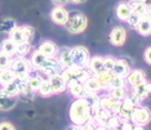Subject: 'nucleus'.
Instances as JSON below:
<instances>
[{"label":"nucleus","instance_id":"obj_1","mask_svg":"<svg viewBox=\"0 0 151 130\" xmlns=\"http://www.w3.org/2000/svg\"><path fill=\"white\" fill-rule=\"evenodd\" d=\"M93 111L88 107L85 99H75L70 107V119L74 125H83L85 122L91 121Z\"/></svg>","mask_w":151,"mask_h":130},{"label":"nucleus","instance_id":"obj_2","mask_svg":"<svg viewBox=\"0 0 151 130\" xmlns=\"http://www.w3.org/2000/svg\"><path fill=\"white\" fill-rule=\"evenodd\" d=\"M11 70L16 74L17 80L27 83L30 76H31L32 66H31V62L27 61L25 57H16V58H13V61H12Z\"/></svg>","mask_w":151,"mask_h":130},{"label":"nucleus","instance_id":"obj_3","mask_svg":"<svg viewBox=\"0 0 151 130\" xmlns=\"http://www.w3.org/2000/svg\"><path fill=\"white\" fill-rule=\"evenodd\" d=\"M88 26V18L84 13L81 12H71L68 13V18L66 23H65V27L68 32L71 34H81L83 31H85Z\"/></svg>","mask_w":151,"mask_h":130},{"label":"nucleus","instance_id":"obj_4","mask_svg":"<svg viewBox=\"0 0 151 130\" xmlns=\"http://www.w3.org/2000/svg\"><path fill=\"white\" fill-rule=\"evenodd\" d=\"M91 74L92 72L88 68H83V67H79V66H75L74 64V66H71V67L63 68L61 75L65 77L66 81H79V83L84 84L85 81L92 76Z\"/></svg>","mask_w":151,"mask_h":130},{"label":"nucleus","instance_id":"obj_5","mask_svg":"<svg viewBox=\"0 0 151 130\" xmlns=\"http://www.w3.org/2000/svg\"><path fill=\"white\" fill-rule=\"evenodd\" d=\"M71 53H73V62L75 66L88 68L89 61H91V54H89L87 48L81 45L74 46L71 48Z\"/></svg>","mask_w":151,"mask_h":130},{"label":"nucleus","instance_id":"obj_6","mask_svg":"<svg viewBox=\"0 0 151 130\" xmlns=\"http://www.w3.org/2000/svg\"><path fill=\"white\" fill-rule=\"evenodd\" d=\"M130 121L136 126H145L151 121V111L145 106H138L133 109Z\"/></svg>","mask_w":151,"mask_h":130},{"label":"nucleus","instance_id":"obj_7","mask_svg":"<svg viewBox=\"0 0 151 130\" xmlns=\"http://www.w3.org/2000/svg\"><path fill=\"white\" fill-rule=\"evenodd\" d=\"M40 71L47 77H50V76H54V75H61L63 71V67L60 64L57 58H48V61Z\"/></svg>","mask_w":151,"mask_h":130},{"label":"nucleus","instance_id":"obj_8","mask_svg":"<svg viewBox=\"0 0 151 130\" xmlns=\"http://www.w3.org/2000/svg\"><path fill=\"white\" fill-rule=\"evenodd\" d=\"M127 40V31L124 27L116 26L110 32V43L115 46H122Z\"/></svg>","mask_w":151,"mask_h":130},{"label":"nucleus","instance_id":"obj_9","mask_svg":"<svg viewBox=\"0 0 151 130\" xmlns=\"http://www.w3.org/2000/svg\"><path fill=\"white\" fill-rule=\"evenodd\" d=\"M120 106H122V101H116L110 95H105V97H101V102H99V107L107 109L111 114L116 115L120 109Z\"/></svg>","mask_w":151,"mask_h":130},{"label":"nucleus","instance_id":"obj_10","mask_svg":"<svg viewBox=\"0 0 151 130\" xmlns=\"http://www.w3.org/2000/svg\"><path fill=\"white\" fill-rule=\"evenodd\" d=\"M47 79L50 83V86H52L54 94H60L67 90V81L65 80L62 75H54V76H50Z\"/></svg>","mask_w":151,"mask_h":130},{"label":"nucleus","instance_id":"obj_11","mask_svg":"<svg viewBox=\"0 0 151 130\" xmlns=\"http://www.w3.org/2000/svg\"><path fill=\"white\" fill-rule=\"evenodd\" d=\"M57 59L60 64L62 66L63 68H67V67H71L74 66V62H73V53H71V48H67V46H63L58 50V54H57Z\"/></svg>","mask_w":151,"mask_h":130},{"label":"nucleus","instance_id":"obj_12","mask_svg":"<svg viewBox=\"0 0 151 130\" xmlns=\"http://www.w3.org/2000/svg\"><path fill=\"white\" fill-rule=\"evenodd\" d=\"M125 80H127V85L133 88L134 85L142 83V81L147 80V79H146L145 71L139 70V68H136V70H130V72L128 74V76L125 77Z\"/></svg>","mask_w":151,"mask_h":130},{"label":"nucleus","instance_id":"obj_13","mask_svg":"<svg viewBox=\"0 0 151 130\" xmlns=\"http://www.w3.org/2000/svg\"><path fill=\"white\" fill-rule=\"evenodd\" d=\"M132 91L136 95H138L142 101L150 98V95H151V81L145 80V81H142V83L134 85V86L132 88Z\"/></svg>","mask_w":151,"mask_h":130},{"label":"nucleus","instance_id":"obj_14","mask_svg":"<svg viewBox=\"0 0 151 130\" xmlns=\"http://www.w3.org/2000/svg\"><path fill=\"white\" fill-rule=\"evenodd\" d=\"M50 18L56 25L65 26L68 18V12L65 9V6H54L53 11L50 12Z\"/></svg>","mask_w":151,"mask_h":130},{"label":"nucleus","instance_id":"obj_15","mask_svg":"<svg viewBox=\"0 0 151 130\" xmlns=\"http://www.w3.org/2000/svg\"><path fill=\"white\" fill-rule=\"evenodd\" d=\"M112 114L107 109L102 108V107H98L97 109H94L93 111V116H92V120L91 121L93 122V124L97 126V125H106V122H107V120L110 119V116Z\"/></svg>","mask_w":151,"mask_h":130},{"label":"nucleus","instance_id":"obj_16","mask_svg":"<svg viewBox=\"0 0 151 130\" xmlns=\"http://www.w3.org/2000/svg\"><path fill=\"white\" fill-rule=\"evenodd\" d=\"M88 70L91 71L92 74L97 75V74H101L104 72L105 70V58L101 57V56H94L91 58L89 61V64H88Z\"/></svg>","mask_w":151,"mask_h":130},{"label":"nucleus","instance_id":"obj_17","mask_svg":"<svg viewBox=\"0 0 151 130\" xmlns=\"http://www.w3.org/2000/svg\"><path fill=\"white\" fill-rule=\"evenodd\" d=\"M129 72H130V66H129V63H127V61L124 59V58H122V59H116L115 66H114V68H112V75H115V76L127 77Z\"/></svg>","mask_w":151,"mask_h":130},{"label":"nucleus","instance_id":"obj_18","mask_svg":"<svg viewBox=\"0 0 151 130\" xmlns=\"http://www.w3.org/2000/svg\"><path fill=\"white\" fill-rule=\"evenodd\" d=\"M16 97H9L4 91V89H0V111H9L16 106Z\"/></svg>","mask_w":151,"mask_h":130},{"label":"nucleus","instance_id":"obj_19","mask_svg":"<svg viewBox=\"0 0 151 130\" xmlns=\"http://www.w3.org/2000/svg\"><path fill=\"white\" fill-rule=\"evenodd\" d=\"M39 50L47 58H56L60 49H58V46L52 41H43L39 46Z\"/></svg>","mask_w":151,"mask_h":130},{"label":"nucleus","instance_id":"obj_20","mask_svg":"<svg viewBox=\"0 0 151 130\" xmlns=\"http://www.w3.org/2000/svg\"><path fill=\"white\" fill-rule=\"evenodd\" d=\"M48 61V58L44 56V54L40 52L39 49L37 50H34L31 53V58H30V62H31V66L32 68H35V70H42L43 66L45 64V62Z\"/></svg>","mask_w":151,"mask_h":130},{"label":"nucleus","instance_id":"obj_21","mask_svg":"<svg viewBox=\"0 0 151 130\" xmlns=\"http://www.w3.org/2000/svg\"><path fill=\"white\" fill-rule=\"evenodd\" d=\"M132 13V6L129 3H119L116 5V17L120 21H127Z\"/></svg>","mask_w":151,"mask_h":130},{"label":"nucleus","instance_id":"obj_22","mask_svg":"<svg viewBox=\"0 0 151 130\" xmlns=\"http://www.w3.org/2000/svg\"><path fill=\"white\" fill-rule=\"evenodd\" d=\"M136 107H133L132 104L127 103V102L122 101V106H120V109L116 115L119 116L123 121H130V117H132V114H133V109Z\"/></svg>","mask_w":151,"mask_h":130},{"label":"nucleus","instance_id":"obj_23","mask_svg":"<svg viewBox=\"0 0 151 130\" xmlns=\"http://www.w3.org/2000/svg\"><path fill=\"white\" fill-rule=\"evenodd\" d=\"M85 88H87V90L89 93H99L101 90H104V86H102V84L98 81V79L94 76H91L88 79L87 81L84 83Z\"/></svg>","mask_w":151,"mask_h":130},{"label":"nucleus","instance_id":"obj_24","mask_svg":"<svg viewBox=\"0 0 151 130\" xmlns=\"http://www.w3.org/2000/svg\"><path fill=\"white\" fill-rule=\"evenodd\" d=\"M16 49H17V44L13 41L11 37H8V39L3 40L1 41V45H0V50L1 52L6 53L8 56H14L16 54Z\"/></svg>","mask_w":151,"mask_h":130},{"label":"nucleus","instance_id":"obj_25","mask_svg":"<svg viewBox=\"0 0 151 130\" xmlns=\"http://www.w3.org/2000/svg\"><path fill=\"white\" fill-rule=\"evenodd\" d=\"M137 31H138L142 36H149L151 35V19L149 17H143L141 18L139 25L137 27Z\"/></svg>","mask_w":151,"mask_h":130},{"label":"nucleus","instance_id":"obj_26","mask_svg":"<svg viewBox=\"0 0 151 130\" xmlns=\"http://www.w3.org/2000/svg\"><path fill=\"white\" fill-rule=\"evenodd\" d=\"M16 74L13 72L11 68H5V70H0V85H6L12 81L16 80Z\"/></svg>","mask_w":151,"mask_h":130},{"label":"nucleus","instance_id":"obj_27","mask_svg":"<svg viewBox=\"0 0 151 130\" xmlns=\"http://www.w3.org/2000/svg\"><path fill=\"white\" fill-rule=\"evenodd\" d=\"M17 27V23L12 18H4L0 21V32L3 34H11Z\"/></svg>","mask_w":151,"mask_h":130},{"label":"nucleus","instance_id":"obj_28","mask_svg":"<svg viewBox=\"0 0 151 130\" xmlns=\"http://www.w3.org/2000/svg\"><path fill=\"white\" fill-rule=\"evenodd\" d=\"M68 91H70V93L73 94L76 99H83V98H85L89 94V91L87 90V88H85L84 84H76L75 86L71 88Z\"/></svg>","mask_w":151,"mask_h":130},{"label":"nucleus","instance_id":"obj_29","mask_svg":"<svg viewBox=\"0 0 151 130\" xmlns=\"http://www.w3.org/2000/svg\"><path fill=\"white\" fill-rule=\"evenodd\" d=\"M9 37L14 41L16 44H21L23 41H26V37H25V31H23V27L22 26H17L13 31L9 34Z\"/></svg>","mask_w":151,"mask_h":130},{"label":"nucleus","instance_id":"obj_30","mask_svg":"<svg viewBox=\"0 0 151 130\" xmlns=\"http://www.w3.org/2000/svg\"><path fill=\"white\" fill-rule=\"evenodd\" d=\"M85 102H87L88 107L92 109V111H94V109H97L99 107V102H101V97L97 94V93H89L87 97L84 98Z\"/></svg>","mask_w":151,"mask_h":130},{"label":"nucleus","instance_id":"obj_31","mask_svg":"<svg viewBox=\"0 0 151 130\" xmlns=\"http://www.w3.org/2000/svg\"><path fill=\"white\" fill-rule=\"evenodd\" d=\"M132 6V12L138 14L141 18L147 17V11H149V5L143 4V3H129Z\"/></svg>","mask_w":151,"mask_h":130},{"label":"nucleus","instance_id":"obj_32","mask_svg":"<svg viewBox=\"0 0 151 130\" xmlns=\"http://www.w3.org/2000/svg\"><path fill=\"white\" fill-rule=\"evenodd\" d=\"M3 89H4V91L9 95V97H16L17 98L19 95V85H18V83H17V79L14 81H12V83L4 85Z\"/></svg>","mask_w":151,"mask_h":130},{"label":"nucleus","instance_id":"obj_33","mask_svg":"<svg viewBox=\"0 0 151 130\" xmlns=\"http://www.w3.org/2000/svg\"><path fill=\"white\" fill-rule=\"evenodd\" d=\"M44 79L42 76H39V75H31L29 79V81H27V85H29V88L31 89L32 91H39L40 89V85H42Z\"/></svg>","mask_w":151,"mask_h":130},{"label":"nucleus","instance_id":"obj_34","mask_svg":"<svg viewBox=\"0 0 151 130\" xmlns=\"http://www.w3.org/2000/svg\"><path fill=\"white\" fill-rule=\"evenodd\" d=\"M98 79V81L102 84V86H104V89H109L110 86V83H111V79H112V72H109V71H104V72L101 74H97L94 75Z\"/></svg>","mask_w":151,"mask_h":130},{"label":"nucleus","instance_id":"obj_35","mask_svg":"<svg viewBox=\"0 0 151 130\" xmlns=\"http://www.w3.org/2000/svg\"><path fill=\"white\" fill-rule=\"evenodd\" d=\"M127 94H128V89L127 88H116L109 90V95L116 99V101H123L127 97Z\"/></svg>","mask_w":151,"mask_h":130},{"label":"nucleus","instance_id":"obj_36","mask_svg":"<svg viewBox=\"0 0 151 130\" xmlns=\"http://www.w3.org/2000/svg\"><path fill=\"white\" fill-rule=\"evenodd\" d=\"M31 50V43L29 41H23L21 44H17V49H16V56L17 57H26L27 54Z\"/></svg>","mask_w":151,"mask_h":130},{"label":"nucleus","instance_id":"obj_37","mask_svg":"<svg viewBox=\"0 0 151 130\" xmlns=\"http://www.w3.org/2000/svg\"><path fill=\"white\" fill-rule=\"evenodd\" d=\"M39 93L42 97H50V95L54 94L52 86H50V83L48 81V79H44L42 85H40V89H39Z\"/></svg>","mask_w":151,"mask_h":130},{"label":"nucleus","instance_id":"obj_38","mask_svg":"<svg viewBox=\"0 0 151 130\" xmlns=\"http://www.w3.org/2000/svg\"><path fill=\"white\" fill-rule=\"evenodd\" d=\"M122 122H123V120L120 119L118 115L112 114L111 116H110V119L107 120V122H106V126L109 128V130H118Z\"/></svg>","mask_w":151,"mask_h":130},{"label":"nucleus","instance_id":"obj_39","mask_svg":"<svg viewBox=\"0 0 151 130\" xmlns=\"http://www.w3.org/2000/svg\"><path fill=\"white\" fill-rule=\"evenodd\" d=\"M116 88H127V80L125 77H122V76H112L111 79V83H110V86H109V90L110 89H116Z\"/></svg>","mask_w":151,"mask_h":130},{"label":"nucleus","instance_id":"obj_40","mask_svg":"<svg viewBox=\"0 0 151 130\" xmlns=\"http://www.w3.org/2000/svg\"><path fill=\"white\" fill-rule=\"evenodd\" d=\"M124 102H127V103L132 104L133 107H138V106H141V103H142V99H141L138 95H136L133 91H128V94H127V97L123 99Z\"/></svg>","mask_w":151,"mask_h":130},{"label":"nucleus","instance_id":"obj_41","mask_svg":"<svg viewBox=\"0 0 151 130\" xmlns=\"http://www.w3.org/2000/svg\"><path fill=\"white\" fill-rule=\"evenodd\" d=\"M13 58L8 56L6 53L0 50V70H5V68H11Z\"/></svg>","mask_w":151,"mask_h":130},{"label":"nucleus","instance_id":"obj_42","mask_svg":"<svg viewBox=\"0 0 151 130\" xmlns=\"http://www.w3.org/2000/svg\"><path fill=\"white\" fill-rule=\"evenodd\" d=\"M139 21H141V17L138 14H136V13H132V14L129 16V18L127 19L129 27L130 29H134V30H137V27L139 25Z\"/></svg>","mask_w":151,"mask_h":130},{"label":"nucleus","instance_id":"obj_43","mask_svg":"<svg viewBox=\"0 0 151 130\" xmlns=\"http://www.w3.org/2000/svg\"><path fill=\"white\" fill-rule=\"evenodd\" d=\"M104 58H105V70L109 71V72H112V68L115 66L116 58L111 57V56H107V57H104Z\"/></svg>","mask_w":151,"mask_h":130},{"label":"nucleus","instance_id":"obj_44","mask_svg":"<svg viewBox=\"0 0 151 130\" xmlns=\"http://www.w3.org/2000/svg\"><path fill=\"white\" fill-rule=\"evenodd\" d=\"M23 27V31H25V37H26V41L31 43L34 35H35V30H34V27L31 26H22Z\"/></svg>","mask_w":151,"mask_h":130},{"label":"nucleus","instance_id":"obj_45","mask_svg":"<svg viewBox=\"0 0 151 130\" xmlns=\"http://www.w3.org/2000/svg\"><path fill=\"white\" fill-rule=\"evenodd\" d=\"M134 128H136V125L132 121H123L118 130H133Z\"/></svg>","mask_w":151,"mask_h":130},{"label":"nucleus","instance_id":"obj_46","mask_svg":"<svg viewBox=\"0 0 151 130\" xmlns=\"http://www.w3.org/2000/svg\"><path fill=\"white\" fill-rule=\"evenodd\" d=\"M94 128H96V125L92 121H88V122H85V124L79 126L80 130H94Z\"/></svg>","mask_w":151,"mask_h":130},{"label":"nucleus","instance_id":"obj_47","mask_svg":"<svg viewBox=\"0 0 151 130\" xmlns=\"http://www.w3.org/2000/svg\"><path fill=\"white\" fill-rule=\"evenodd\" d=\"M143 58H145L146 63H149L151 66V46H147L145 53H143Z\"/></svg>","mask_w":151,"mask_h":130},{"label":"nucleus","instance_id":"obj_48","mask_svg":"<svg viewBox=\"0 0 151 130\" xmlns=\"http://www.w3.org/2000/svg\"><path fill=\"white\" fill-rule=\"evenodd\" d=\"M0 130H16L11 122H0Z\"/></svg>","mask_w":151,"mask_h":130},{"label":"nucleus","instance_id":"obj_49","mask_svg":"<svg viewBox=\"0 0 151 130\" xmlns=\"http://www.w3.org/2000/svg\"><path fill=\"white\" fill-rule=\"evenodd\" d=\"M56 6H65L67 3H70V0H52Z\"/></svg>","mask_w":151,"mask_h":130},{"label":"nucleus","instance_id":"obj_50","mask_svg":"<svg viewBox=\"0 0 151 130\" xmlns=\"http://www.w3.org/2000/svg\"><path fill=\"white\" fill-rule=\"evenodd\" d=\"M129 3H143L146 5H151V0H129Z\"/></svg>","mask_w":151,"mask_h":130},{"label":"nucleus","instance_id":"obj_51","mask_svg":"<svg viewBox=\"0 0 151 130\" xmlns=\"http://www.w3.org/2000/svg\"><path fill=\"white\" fill-rule=\"evenodd\" d=\"M94 130H109V128L106 125H97L94 128Z\"/></svg>","mask_w":151,"mask_h":130},{"label":"nucleus","instance_id":"obj_52","mask_svg":"<svg viewBox=\"0 0 151 130\" xmlns=\"http://www.w3.org/2000/svg\"><path fill=\"white\" fill-rule=\"evenodd\" d=\"M85 1L87 0H70V3H73V4H83Z\"/></svg>","mask_w":151,"mask_h":130},{"label":"nucleus","instance_id":"obj_53","mask_svg":"<svg viewBox=\"0 0 151 130\" xmlns=\"http://www.w3.org/2000/svg\"><path fill=\"white\" fill-rule=\"evenodd\" d=\"M66 130H80V129H79V126H78V125H74V124H73L71 126H68Z\"/></svg>","mask_w":151,"mask_h":130},{"label":"nucleus","instance_id":"obj_54","mask_svg":"<svg viewBox=\"0 0 151 130\" xmlns=\"http://www.w3.org/2000/svg\"><path fill=\"white\" fill-rule=\"evenodd\" d=\"M147 17L151 19V5H149V11H147Z\"/></svg>","mask_w":151,"mask_h":130},{"label":"nucleus","instance_id":"obj_55","mask_svg":"<svg viewBox=\"0 0 151 130\" xmlns=\"http://www.w3.org/2000/svg\"><path fill=\"white\" fill-rule=\"evenodd\" d=\"M133 130H145V129H143V126H136Z\"/></svg>","mask_w":151,"mask_h":130}]
</instances>
